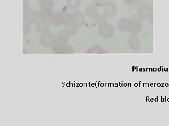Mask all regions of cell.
Here are the masks:
<instances>
[{
	"label": "cell",
	"mask_w": 169,
	"mask_h": 126,
	"mask_svg": "<svg viewBox=\"0 0 169 126\" xmlns=\"http://www.w3.org/2000/svg\"><path fill=\"white\" fill-rule=\"evenodd\" d=\"M167 101L169 102V98H168V100H167Z\"/></svg>",
	"instance_id": "cell-19"
},
{
	"label": "cell",
	"mask_w": 169,
	"mask_h": 126,
	"mask_svg": "<svg viewBox=\"0 0 169 126\" xmlns=\"http://www.w3.org/2000/svg\"><path fill=\"white\" fill-rule=\"evenodd\" d=\"M156 71H157L156 68H154V69H153V71H154V72H156Z\"/></svg>",
	"instance_id": "cell-8"
},
{
	"label": "cell",
	"mask_w": 169,
	"mask_h": 126,
	"mask_svg": "<svg viewBox=\"0 0 169 126\" xmlns=\"http://www.w3.org/2000/svg\"><path fill=\"white\" fill-rule=\"evenodd\" d=\"M118 86V85H117V84H115V86Z\"/></svg>",
	"instance_id": "cell-17"
},
{
	"label": "cell",
	"mask_w": 169,
	"mask_h": 126,
	"mask_svg": "<svg viewBox=\"0 0 169 126\" xmlns=\"http://www.w3.org/2000/svg\"><path fill=\"white\" fill-rule=\"evenodd\" d=\"M53 13V8H42L39 11V16L41 17L46 18L52 16Z\"/></svg>",
	"instance_id": "cell-1"
},
{
	"label": "cell",
	"mask_w": 169,
	"mask_h": 126,
	"mask_svg": "<svg viewBox=\"0 0 169 126\" xmlns=\"http://www.w3.org/2000/svg\"><path fill=\"white\" fill-rule=\"evenodd\" d=\"M24 17L27 20H35L38 18V13L33 9H29L28 11L25 12Z\"/></svg>",
	"instance_id": "cell-2"
},
{
	"label": "cell",
	"mask_w": 169,
	"mask_h": 126,
	"mask_svg": "<svg viewBox=\"0 0 169 126\" xmlns=\"http://www.w3.org/2000/svg\"><path fill=\"white\" fill-rule=\"evenodd\" d=\"M124 86H125V87L127 86V84H124Z\"/></svg>",
	"instance_id": "cell-12"
},
{
	"label": "cell",
	"mask_w": 169,
	"mask_h": 126,
	"mask_svg": "<svg viewBox=\"0 0 169 126\" xmlns=\"http://www.w3.org/2000/svg\"><path fill=\"white\" fill-rule=\"evenodd\" d=\"M150 86H153V84H150Z\"/></svg>",
	"instance_id": "cell-15"
},
{
	"label": "cell",
	"mask_w": 169,
	"mask_h": 126,
	"mask_svg": "<svg viewBox=\"0 0 169 126\" xmlns=\"http://www.w3.org/2000/svg\"><path fill=\"white\" fill-rule=\"evenodd\" d=\"M134 85H135V86L136 87L138 86V84H135Z\"/></svg>",
	"instance_id": "cell-13"
},
{
	"label": "cell",
	"mask_w": 169,
	"mask_h": 126,
	"mask_svg": "<svg viewBox=\"0 0 169 126\" xmlns=\"http://www.w3.org/2000/svg\"><path fill=\"white\" fill-rule=\"evenodd\" d=\"M146 99H148H148H149V97H146Z\"/></svg>",
	"instance_id": "cell-18"
},
{
	"label": "cell",
	"mask_w": 169,
	"mask_h": 126,
	"mask_svg": "<svg viewBox=\"0 0 169 126\" xmlns=\"http://www.w3.org/2000/svg\"><path fill=\"white\" fill-rule=\"evenodd\" d=\"M157 86L159 87L161 85L159 84V83H158V84H157Z\"/></svg>",
	"instance_id": "cell-10"
},
{
	"label": "cell",
	"mask_w": 169,
	"mask_h": 126,
	"mask_svg": "<svg viewBox=\"0 0 169 126\" xmlns=\"http://www.w3.org/2000/svg\"><path fill=\"white\" fill-rule=\"evenodd\" d=\"M150 101H152V102L154 101V99H153V98H152V99H151V100H150Z\"/></svg>",
	"instance_id": "cell-11"
},
{
	"label": "cell",
	"mask_w": 169,
	"mask_h": 126,
	"mask_svg": "<svg viewBox=\"0 0 169 126\" xmlns=\"http://www.w3.org/2000/svg\"><path fill=\"white\" fill-rule=\"evenodd\" d=\"M157 99H158V97H157V98H156V99H155V101L156 102L157 101Z\"/></svg>",
	"instance_id": "cell-9"
},
{
	"label": "cell",
	"mask_w": 169,
	"mask_h": 126,
	"mask_svg": "<svg viewBox=\"0 0 169 126\" xmlns=\"http://www.w3.org/2000/svg\"><path fill=\"white\" fill-rule=\"evenodd\" d=\"M141 82H140V84H141ZM140 86V84H139V86Z\"/></svg>",
	"instance_id": "cell-20"
},
{
	"label": "cell",
	"mask_w": 169,
	"mask_h": 126,
	"mask_svg": "<svg viewBox=\"0 0 169 126\" xmlns=\"http://www.w3.org/2000/svg\"><path fill=\"white\" fill-rule=\"evenodd\" d=\"M80 0H67L68 8L70 10H75L79 6Z\"/></svg>",
	"instance_id": "cell-4"
},
{
	"label": "cell",
	"mask_w": 169,
	"mask_h": 126,
	"mask_svg": "<svg viewBox=\"0 0 169 126\" xmlns=\"http://www.w3.org/2000/svg\"><path fill=\"white\" fill-rule=\"evenodd\" d=\"M38 3L42 8H53L54 5L53 0H38Z\"/></svg>",
	"instance_id": "cell-3"
},
{
	"label": "cell",
	"mask_w": 169,
	"mask_h": 126,
	"mask_svg": "<svg viewBox=\"0 0 169 126\" xmlns=\"http://www.w3.org/2000/svg\"><path fill=\"white\" fill-rule=\"evenodd\" d=\"M164 100H164V99H163V98H162V97L161 98V101L162 102L164 101Z\"/></svg>",
	"instance_id": "cell-6"
},
{
	"label": "cell",
	"mask_w": 169,
	"mask_h": 126,
	"mask_svg": "<svg viewBox=\"0 0 169 126\" xmlns=\"http://www.w3.org/2000/svg\"><path fill=\"white\" fill-rule=\"evenodd\" d=\"M127 86H131V84H128Z\"/></svg>",
	"instance_id": "cell-14"
},
{
	"label": "cell",
	"mask_w": 169,
	"mask_h": 126,
	"mask_svg": "<svg viewBox=\"0 0 169 126\" xmlns=\"http://www.w3.org/2000/svg\"><path fill=\"white\" fill-rule=\"evenodd\" d=\"M133 70H134V69H136V68H137V67H133Z\"/></svg>",
	"instance_id": "cell-16"
},
{
	"label": "cell",
	"mask_w": 169,
	"mask_h": 126,
	"mask_svg": "<svg viewBox=\"0 0 169 126\" xmlns=\"http://www.w3.org/2000/svg\"><path fill=\"white\" fill-rule=\"evenodd\" d=\"M165 86L166 87L168 86H169V84H168V83H166V84H165Z\"/></svg>",
	"instance_id": "cell-7"
},
{
	"label": "cell",
	"mask_w": 169,
	"mask_h": 126,
	"mask_svg": "<svg viewBox=\"0 0 169 126\" xmlns=\"http://www.w3.org/2000/svg\"><path fill=\"white\" fill-rule=\"evenodd\" d=\"M30 5H29V2L27 0H23V13L28 11L30 9L29 8Z\"/></svg>",
	"instance_id": "cell-5"
}]
</instances>
